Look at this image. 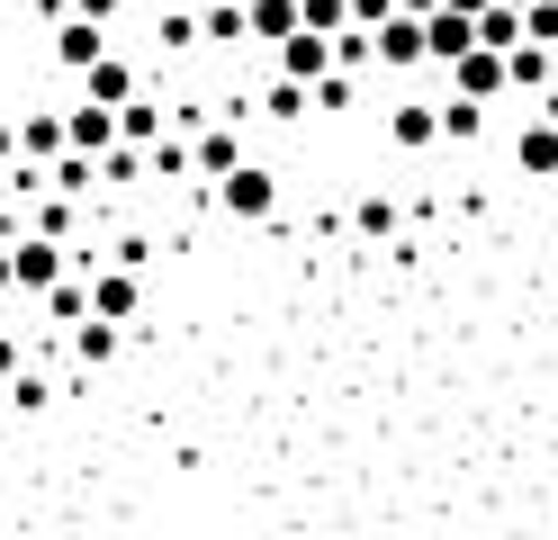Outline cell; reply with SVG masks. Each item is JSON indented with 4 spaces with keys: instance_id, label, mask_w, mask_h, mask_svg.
Segmentation results:
<instances>
[{
    "instance_id": "obj_9",
    "label": "cell",
    "mask_w": 558,
    "mask_h": 540,
    "mask_svg": "<svg viewBox=\"0 0 558 540\" xmlns=\"http://www.w3.org/2000/svg\"><path fill=\"white\" fill-rule=\"evenodd\" d=\"M388 135H397V154H433V144H441V99H397L388 108Z\"/></svg>"
},
{
    "instance_id": "obj_31",
    "label": "cell",
    "mask_w": 558,
    "mask_h": 540,
    "mask_svg": "<svg viewBox=\"0 0 558 540\" xmlns=\"http://www.w3.org/2000/svg\"><path fill=\"white\" fill-rule=\"evenodd\" d=\"M10 288H19V271H10V243H0V298H10Z\"/></svg>"
},
{
    "instance_id": "obj_29",
    "label": "cell",
    "mask_w": 558,
    "mask_h": 540,
    "mask_svg": "<svg viewBox=\"0 0 558 540\" xmlns=\"http://www.w3.org/2000/svg\"><path fill=\"white\" fill-rule=\"evenodd\" d=\"M397 19V0H352V27H388Z\"/></svg>"
},
{
    "instance_id": "obj_14",
    "label": "cell",
    "mask_w": 558,
    "mask_h": 540,
    "mask_svg": "<svg viewBox=\"0 0 558 540\" xmlns=\"http://www.w3.org/2000/svg\"><path fill=\"white\" fill-rule=\"evenodd\" d=\"M118 135H126V144H162V135H171V99L135 91V99L118 108Z\"/></svg>"
},
{
    "instance_id": "obj_2",
    "label": "cell",
    "mask_w": 558,
    "mask_h": 540,
    "mask_svg": "<svg viewBox=\"0 0 558 540\" xmlns=\"http://www.w3.org/2000/svg\"><path fill=\"white\" fill-rule=\"evenodd\" d=\"M217 207L226 216H243V226H262V216H279V171L253 154V163H243V171H226L217 180Z\"/></svg>"
},
{
    "instance_id": "obj_16",
    "label": "cell",
    "mask_w": 558,
    "mask_h": 540,
    "mask_svg": "<svg viewBox=\"0 0 558 540\" xmlns=\"http://www.w3.org/2000/svg\"><path fill=\"white\" fill-rule=\"evenodd\" d=\"M63 127H73V154H109V144H118V108L82 99V108H63Z\"/></svg>"
},
{
    "instance_id": "obj_30",
    "label": "cell",
    "mask_w": 558,
    "mask_h": 540,
    "mask_svg": "<svg viewBox=\"0 0 558 540\" xmlns=\"http://www.w3.org/2000/svg\"><path fill=\"white\" fill-rule=\"evenodd\" d=\"M73 10H82V19H99V27H118V10H126V0H73Z\"/></svg>"
},
{
    "instance_id": "obj_26",
    "label": "cell",
    "mask_w": 558,
    "mask_h": 540,
    "mask_svg": "<svg viewBox=\"0 0 558 540\" xmlns=\"http://www.w3.org/2000/svg\"><path fill=\"white\" fill-rule=\"evenodd\" d=\"M298 10H306V27H325V36L352 27V0H298Z\"/></svg>"
},
{
    "instance_id": "obj_1",
    "label": "cell",
    "mask_w": 558,
    "mask_h": 540,
    "mask_svg": "<svg viewBox=\"0 0 558 540\" xmlns=\"http://www.w3.org/2000/svg\"><path fill=\"white\" fill-rule=\"evenodd\" d=\"M253 163V144H243V118H207V127H190V180H207L217 190L226 171H243Z\"/></svg>"
},
{
    "instance_id": "obj_20",
    "label": "cell",
    "mask_w": 558,
    "mask_h": 540,
    "mask_svg": "<svg viewBox=\"0 0 558 540\" xmlns=\"http://www.w3.org/2000/svg\"><path fill=\"white\" fill-rule=\"evenodd\" d=\"M306 108H316V91H306V82H289V72H279V82L262 91V118H270V127H298Z\"/></svg>"
},
{
    "instance_id": "obj_11",
    "label": "cell",
    "mask_w": 558,
    "mask_h": 540,
    "mask_svg": "<svg viewBox=\"0 0 558 540\" xmlns=\"http://www.w3.org/2000/svg\"><path fill=\"white\" fill-rule=\"evenodd\" d=\"M469 46H477V19H469V10H450V0H441V10L424 19V55H433V63H460Z\"/></svg>"
},
{
    "instance_id": "obj_35",
    "label": "cell",
    "mask_w": 558,
    "mask_h": 540,
    "mask_svg": "<svg viewBox=\"0 0 558 540\" xmlns=\"http://www.w3.org/2000/svg\"><path fill=\"white\" fill-rule=\"evenodd\" d=\"M549 199H558V180H549Z\"/></svg>"
},
{
    "instance_id": "obj_27",
    "label": "cell",
    "mask_w": 558,
    "mask_h": 540,
    "mask_svg": "<svg viewBox=\"0 0 558 540\" xmlns=\"http://www.w3.org/2000/svg\"><path fill=\"white\" fill-rule=\"evenodd\" d=\"M522 36H532V46H558V0H532V10H522Z\"/></svg>"
},
{
    "instance_id": "obj_28",
    "label": "cell",
    "mask_w": 558,
    "mask_h": 540,
    "mask_svg": "<svg viewBox=\"0 0 558 540\" xmlns=\"http://www.w3.org/2000/svg\"><path fill=\"white\" fill-rule=\"evenodd\" d=\"M352 82H361V72H325V82H316V108H352Z\"/></svg>"
},
{
    "instance_id": "obj_19",
    "label": "cell",
    "mask_w": 558,
    "mask_h": 540,
    "mask_svg": "<svg viewBox=\"0 0 558 540\" xmlns=\"http://www.w3.org/2000/svg\"><path fill=\"white\" fill-rule=\"evenodd\" d=\"M505 72H513V91H549L558 82V46H532V36H522V46L505 55Z\"/></svg>"
},
{
    "instance_id": "obj_17",
    "label": "cell",
    "mask_w": 558,
    "mask_h": 540,
    "mask_svg": "<svg viewBox=\"0 0 558 540\" xmlns=\"http://www.w3.org/2000/svg\"><path fill=\"white\" fill-rule=\"evenodd\" d=\"M154 171V144H109V154H99V190H135V180H145Z\"/></svg>"
},
{
    "instance_id": "obj_23",
    "label": "cell",
    "mask_w": 558,
    "mask_h": 540,
    "mask_svg": "<svg viewBox=\"0 0 558 540\" xmlns=\"http://www.w3.org/2000/svg\"><path fill=\"white\" fill-rule=\"evenodd\" d=\"M477 127H486V108L450 91V99H441V135H450V144H477Z\"/></svg>"
},
{
    "instance_id": "obj_13",
    "label": "cell",
    "mask_w": 558,
    "mask_h": 540,
    "mask_svg": "<svg viewBox=\"0 0 558 540\" xmlns=\"http://www.w3.org/2000/svg\"><path fill=\"white\" fill-rule=\"evenodd\" d=\"M513 163L532 171V180H558V118H541V108H532V127L513 135Z\"/></svg>"
},
{
    "instance_id": "obj_8",
    "label": "cell",
    "mask_w": 558,
    "mask_h": 540,
    "mask_svg": "<svg viewBox=\"0 0 558 540\" xmlns=\"http://www.w3.org/2000/svg\"><path fill=\"white\" fill-rule=\"evenodd\" d=\"M270 55H279V72H289V82H306V91H316L325 72H333V36H325V27H298L289 46H270Z\"/></svg>"
},
{
    "instance_id": "obj_7",
    "label": "cell",
    "mask_w": 558,
    "mask_h": 540,
    "mask_svg": "<svg viewBox=\"0 0 558 540\" xmlns=\"http://www.w3.org/2000/svg\"><path fill=\"white\" fill-rule=\"evenodd\" d=\"M99 55H109V27L82 19V10H63V19H54V63H63V72H90Z\"/></svg>"
},
{
    "instance_id": "obj_15",
    "label": "cell",
    "mask_w": 558,
    "mask_h": 540,
    "mask_svg": "<svg viewBox=\"0 0 558 540\" xmlns=\"http://www.w3.org/2000/svg\"><path fill=\"white\" fill-rule=\"evenodd\" d=\"M198 36H207V46H253V10H243V0H207V10H198Z\"/></svg>"
},
{
    "instance_id": "obj_3",
    "label": "cell",
    "mask_w": 558,
    "mask_h": 540,
    "mask_svg": "<svg viewBox=\"0 0 558 540\" xmlns=\"http://www.w3.org/2000/svg\"><path fill=\"white\" fill-rule=\"evenodd\" d=\"M441 72H450V91H460V99H477V108L513 99V72H505V55H496V46H469L460 63H441Z\"/></svg>"
},
{
    "instance_id": "obj_33",
    "label": "cell",
    "mask_w": 558,
    "mask_h": 540,
    "mask_svg": "<svg viewBox=\"0 0 558 540\" xmlns=\"http://www.w3.org/2000/svg\"><path fill=\"white\" fill-rule=\"evenodd\" d=\"M0 415H19V406H10V379H0Z\"/></svg>"
},
{
    "instance_id": "obj_5",
    "label": "cell",
    "mask_w": 558,
    "mask_h": 540,
    "mask_svg": "<svg viewBox=\"0 0 558 540\" xmlns=\"http://www.w3.org/2000/svg\"><path fill=\"white\" fill-rule=\"evenodd\" d=\"M90 315L135 324V315H145V271H126V262H99V271H90Z\"/></svg>"
},
{
    "instance_id": "obj_32",
    "label": "cell",
    "mask_w": 558,
    "mask_h": 540,
    "mask_svg": "<svg viewBox=\"0 0 558 540\" xmlns=\"http://www.w3.org/2000/svg\"><path fill=\"white\" fill-rule=\"evenodd\" d=\"M450 10H469V19H486V10H496V0H450Z\"/></svg>"
},
{
    "instance_id": "obj_24",
    "label": "cell",
    "mask_w": 558,
    "mask_h": 540,
    "mask_svg": "<svg viewBox=\"0 0 558 540\" xmlns=\"http://www.w3.org/2000/svg\"><path fill=\"white\" fill-rule=\"evenodd\" d=\"M477 46H496V55H513V46H522V10H505V0H496V10L477 19Z\"/></svg>"
},
{
    "instance_id": "obj_6",
    "label": "cell",
    "mask_w": 558,
    "mask_h": 540,
    "mask_svg": "<svg viewBox=\"0 0 558 540\" xmlns=\"http://www.w3.org/2000/svg\"><path fill=\"white\" fill-rule=\"evenodd\" d=\"M19 154L37 163V171H54L63 154H73V127H63V108H27V118H19Z\"/></svg>"
},
{
    "instance_id": "obj_34",
    "label": "cell",
    "mask_w": 558,
    "mask_h": 540,
    "mask_svg": "<svg viewBox=\"0 0 558 540\" xmlns=\"http://www.w3.org/2000/svg\"><path fill=\"white\" fill-rule=\"evenodd\" d=\"M505 10H532V0H505Z\"/></svg>"
},
{
    "instance_id": "obj_25",
    "label": "cell",
    "mask_w": 558,
    "mask_h": 540,
    "mask_svg": "<svg viewBox=\"0 0 558 540\" xmlns=\"http://www.w3.org/2000/svg\"><path fill=\"white\" fill-rule=\"evenodd\" d=\"M46 396H54V387H46V370H10V406H19V415H37Z\"/></svg>"
},
{
    "instance_id": "obj_18",
    "label": "cell",
    "mask_w": 558,
    "mask_h": 540,
    "mask_svg": "<svg viewBox=\"0 0 558 540\" xmlns=\"http://www.w3.org/2000/svg\"><path fill=\"white\" fill-rule=\"evenodd\" d=\"M243 10H253V46H289V36L306 27L298 0H243Z\"/></svg>"
},
{
    "instance_id": "obj_21",
    "label": "cell",
    "mask_w": 558,
    "mask_h": 540,
    "mask_svg": "<svg viewBox=\"0 0 558 540\" xmlns=\"http://www.w3.org/2000/svg\"><path fill=\"white\" fill-rule=\"evenodd\" d=\"M352 226H361V235H369V243H388V235H397V226H405V207H397V190H369V199H361V207H352Z\"/></svg>"
},
{
    "instance_id": "obj_12",
    "label": "cell",
    "mask_w": 558,
    "mask_h": 540,
    "mask_svg": "<svg viewBox=\"0 0 558 540\" xmlns=\"http://www.w3.org/2000/svg\"><path fill=\"white\" fill-rule=\"evenodd\" d=\"M378 63H388V72H424L433 55H424V19H388V27H378Z\"/></svg>"
},
{
    "instance_id": "obj_4",
    "label": "cell",
    "mask_w": 558,
    "mask_h": 540,
    "mask_svg": "<svg viewBox=\"0 0 558 540\" xmlns=\"http://www.w3.org/2000/svg\"><path fill=\"white\" fill-rule=\"evenodd\" d=\"M10 271H19V298H46V288L73 271V252H63L54 235H19L10 243Z\"/></svg>"
},
{
    "instance_id": "obj_10",
    "label": "cell",
    "mask_w": 558,
    "mask_h": 540,
    "mask_svg": "<svg viewBox=\"0 0 558 540\" xmlns=\"http://www.w3.org/2000/svg\"><path fill=\"white\" fill-rule=\"evenodd\" d=\"M73 82H82V99H99V108H126L135 91H145V82H135V63H126L118 46H109V55H99L90 72H73Z\"/></svg>"
},
{
    "instance_id": "obj_22",
    "label": "cell",
    "mask_w": 558,
    "mask_h": 540,
    "mask_svg": "<svg viewBox=\"0 0 558 540\" xmlns=\"http://www.w3.org/2000/svg\"><path fill=\"white\" fill-rule=\"evenodd\" d=\"M118 343H126V324H109V315L73 324V360H118Z\"/></svg>"
}]
</instances>
